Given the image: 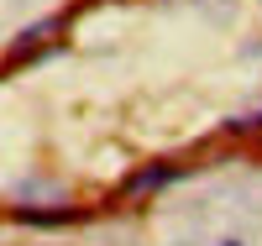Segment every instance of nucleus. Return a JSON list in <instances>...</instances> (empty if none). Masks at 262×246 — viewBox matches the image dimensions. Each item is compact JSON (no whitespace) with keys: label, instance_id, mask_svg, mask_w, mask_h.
<instances>
[{"label":"nucleus","instance_id":"1","mask_svg":"<svg viewBox=\"0 0 262 246\" xmlns=\"http://www.w3.org/2000/svg\"><path fill=\"white\" fill-rule=\"evenodd\" d=\"M173 178H179L173 163H147V168H137V173H126L116 194H121V199H142V194H158L163 184H173Z\"/></svg>","mask_w":262,"mask_h":246},{"label":"nucleus","instance_id":"2","mask_svg":"<svg viewBox=\"0 0 262 246\" xmlns=\"http://www.w3.org/2000/svg\"><path fill=\"white\" fill-rule=\"evenodd\" d=\"M63 27H69V16H48V21H37V27H27L16 37V48H11V58L16 63H27L32 53H42V48H53V42L63 37Z\"/></svg>","mask_w":262,"mask_h":246},{"label":"nucleus","instance_id":"3","mask_svg":"<svg viewBox=\"0 0 262 246\" xmlns=\"http://www.w3.org/2000/svg\"><path fill=\"white\" fill-rule=\"evenodd\" d=\"M16 215L27 220V226H74L79 220V210H32V205H21Z\"/></svg>","mask_w":262,"mask_h":246},{"label":"nucleus","instance_id":"4","mask_svg":"<svg viewBox=\"0 0 262 246\" xmlns=\"http://www.w3.org/2000/svg\"><path fill=\"white\" fill-rule=\"evenodd\" d=\"M257 126H262V110H252V116H236V121H231V131H257Z\"/></svg>","mask_w":262,"mask_h":246},{"label":"nucleus","instance_id":"5","mask_svg":"<svg viewBox=\"0 0 262 246\" xmlns=\"http://www.w3.org/2000/svg\"><path fill=\"white\" fill-rule=\"evenodd\" d=\"M221 246H242V241H221Z\"/></svg>","mask_w":262,"mask_h":246}]
</instances>
